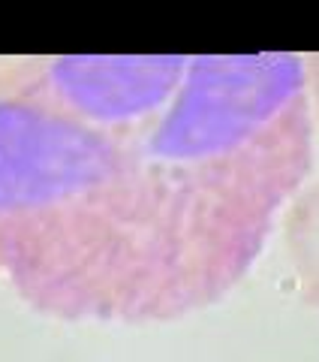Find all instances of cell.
<instances>
[{"label": "cell", "mask_w": 319, "mask_h": 362, "mask_svg": "<svg viewBox=\"0 0 319 362\" xmlns=\"http://www.w3.org/2000/svg\"><path fill=\"white\" fill-rule=\"evenodd\" d=\"M313 163L304 61L54 58L0 100V266L66 320L217 302Z\"/></svg>", "instance_id": "6da1fadb"}]
</instances>
